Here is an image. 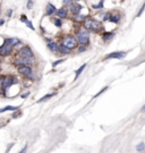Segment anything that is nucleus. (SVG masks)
I'll return each mask as SVG.
<instances>
[{"instance_id":"10","label":"nucleus","mask_w":145,"mask_h":153,"mask_svg":"<svg viewBox=\"0 0 145 153\" xmlns=\"http://www.w3.org/2000/svg\"><path fill=\"white\" fill-rule=\"evenodd\" d=\"M82 10V5L79 3H70V13L73 15H77Z\"/></svg>"},{"instance_id":"32","label":"nucleus","mask_w":145,"mask_h":153,"mask_svg":"<svg viewBox=\"0 0 145 153\" xmlns=\"http://www.w3.org/2000/svg\"><path fill=\"white\" fill-rule=\"evenodd\" d=\"M143 10H144V6L142 7V9L140 10V13H138V15H137V16H141V15H142V13H143Z\"/></svg>"},{"instance_id":"15","label":"nucleus","mask_w":145,"mask_h":153,"mask_svg":"<svg viewBox=\"0 0 145 153\" xmlns=\"http://www.w3.org/2000/svg\"><path fill=\"white\" fill-rule=\"evenodd\" d=\"M9 45H12V47H15L16 44H18L19 43V40L18 39H14V38H9V39H6L5 40Z\"/></svg>"},{"instance_id":"33","label":"nucleus","mask_w":145,"mask_h":153,"mask_svg":"<svg viewBox=\"0 0 145 153\" xmlns=\"http://www.w3.org/2000/svg\"><path fill=\"white\" fill-rule=\"evenodd\" d=\"M78 51H79V52H82V51H85V47H84V45H83V47H80V48L78 49Z\"/></svg>"},{"instance_id":"19","label":"nucleus","mask_w":145,"mask_h":153,"mask_svg":"<svg viewBox=\"0 0 145 153\" xmlns=\"http://www.w3.org/2000/svg\"><path fill=\"white\" fill-rule=\"evenodd\" d=\"M110 21L113 22V23H118L119 21H120V15H119V14H115L113 16L111 15V16H110Z\"/></svg>"},{"instance_id":"20","label":"nucleus","mask_w":145,"mask_h":153,"mask_svg":"<svg viewBox=\"0 0 145 153\" xmlns=\"http://www.w3.org/2000/svg\"><path fill=\"white\" fill-rule=\"evenodd\" d=\"M85 67H86V65H82L78 69L76 70V76H75V78H78V77L80 76V74L83 73V70L85 69Z\"/></svg>"},{"instance_id":"13","label":"nucleus","mask_w":145,"mask_h":153,"mask_svg":"<svg viewBox=\"0 0 145 153\" xmlns=\"http://www.w3.org/2000/svg\"><path fill=\"white\" fill-rule=\"evenodd\" d=\"M47 47H48L49 50L52 51V52H58V44L56 42H49Z\"/></svg>"},{"instance_id":"34","label":"nucleus","mask_w":145,"mask_h":153,"mask_svg":"<svg viewBox=\"0 0 145 153\" xmlns=\"http://www.w3.org/2000/svg\"><path fill=\"white\" fill-rule=\"evenodd\" d=\"M28 95H30V93L27 92V93H25V94H23V95H22V98H26V96H28Z\"/></svg>"},{"instance_id":"26","label":"nucleus","mask_w":145,"mask_h":153,"mask_svg":"<svg viewBox=\"0 0 145 153\" xmlns=\"http://www.w3.org/2000/svg\"><path fill=\"white\" fill-rule=\"evenodd\" d=\"M61 63H64V59H59V60H57V61H54L52 64L53 67H56L57 65H59V64H61Z\"/></svg>"},{"instance_id":"11","label":"nucleus","mask_w":145,"mask_h":153,"mask_svg":"<svg viewBox=\"0 0 145 153\" xmlns=\"http://www.w3.org/2000/svg\"><path fill=\"white\" fill-rule=\"evenodd\" d=\"M56 10H57V8L54 7V5H52V3H48V5H47V8H45V15H47V16H51L52 14L56 13Z\"/></svg>"},{"instance_id":"8","label":"nucleus","mask_w":145,"mask_h":153,"mask_svg":"<svg viewBox=\"0 0 145 153\" xmlns=\"http://www.w3.org/2000/svg\"><path fill=\"white\" fill-rule=\"evenodd\" d=\"M126 57V52L122 51H116V52H111L106 57V59H124Z\"/></svg>"},{"instance_id":"17","label":"nucleus","mask_w":145,"mask_h":153,"mask_svg":"<svg viewBox=\"0 0 145 153\" xmlns=\"http://www.w3.org/2000/svg\"><path fill=\"white\" fill-rule=\"evenodd\" d=\"M85 17H86V16H84V15H80V13L77 14V15H74V19H75L76 22H84Z\"/></svg>"},{"instance_id":"21","label":"nucleus","mask_w":145,"mask_h":153,"mask_svg":"<svg viewBox=\"0 0 145 153\" xmlns=\"http://www.w3.org/2000/svg\"><path fill=\"white\" fill-rule=\"evenodd\" d=\"M53 95H54V93H51V94H48V95H44L43 98H41L38 102H43V101H47V100H49L50 98H52Z\"/></svg>"},{"instance_id":"28","label":"nucleus","mask_w":145,"mask_h":153,"mask_svg":"<svg viewBox=\"0 0 145 153\" xmlns=\"http://www.w3.org/2000/svg\"><path fill=\"white\" fill-rule=\"evenodd\" d=\"M21 21L25 23V22H26V21H27V17H26V16H25V15H22V16H21Z\"/></svg>"},{"instance_id":"36","label":"nucleus","mask_w":145,"mask_h":153,"mask_svg":"<svg viewBox=\"0 0 145 153\" xmlns=\"http://www.w3.org/2000/svg\"><path fill=\"white\" fill-rule=\"evenodd\" d=\"M26 150H27V145H26V146H25V147H24V149H23V150H22V152H25Z\"/></svg>"},{"instance_id":"18","label":"nucleus","mask_w":145,"mask_h":153,"mask_svg":"<svg viewBox=\"0 0 145 153\" xmlns=\"http://www.w3.org/2000/svg\"><path fill=\"white\" fill-rule=\"evenodd\" d=\"M115 37V33H112V32H107V33H104L103 35H102V38H103V40H110V39H112Z\"/></svg>"},{"instance_id":"1","label":"nucleus","mask_w":145,"mask_h":153,"mask_svg":"<svg viewBox=\"0 0 145 153\" xmlns=\"http://www.w3.org/2000/svg\"><path fill=\"white\" fill-rule=\"evenodd\" d=\"M84 27L90 30V31H100L101 30V23L94 18H91V17H85L84 19Z\"/></svg>"},{"instance_id":"27","label":"nucleus","mask_w":145,"mask_h":153,"mask_svg":"<svg viewBox=\"0 0 145 153\" xmlns=\"http://www.w3.org/2000/svg\"><path fill=\"white\" fill-rule=\"evenodd\" d=\"M71 1H73V0H64V6H65V7H66V6H70Z\"/></svg>"},{"instance_id":"9","label":"nucleus","mask_w":145,"mask_h":153,"mask_svg":"<svg viewBox=\"0 0 145 153\" xmlns=\"http://www.w3.org/2000/svg\"><path fill=\"white\" fill-rule=\"evenodd\" d=\"M12 45H9L6 41H5V43L0 47V54L1 56H8L9 53H10V51H12Z\"/></svg>"},{"instance_id":"31","label":"nucleus","mask_w":145,"mask_h":153,"mask_svg":"<svg viewBox=\"0 0 145 153\" xmlns=\"http://www.w3.org/2000/svg\"><path fill=\"white\" fill-rule=\"evenodd\" d=\"M107 89H108V88H104V89H103V90H101V91H100V92H99L98 94H95V98H96V96H99V95H100L101 93H103V92H104V91H106Z\"/></svg>"},{"instance_id":"6","label":"nucleus","mask_w":145,"mask_h":153,"mask_svg":"<svg viewBox=\"0 0 145 153\" xmlns=\"http://www.w3.org/2000/svg\"><path fill=\"white\" fill-rule=\"evenodd\" d=\"M17 57H19V58H32V57H34V53H33V51L31 50V48L23 47L21 50L18 51Z\"/></svg>"},{"instance_id":"7","label":"nucleus","mask_w":145,"mask_h":153,"mask_svg":"<svg viewBox=\"0 0 145 153\" xmlns=\"http://www.w3.org/2000/svg\"><path fill=\"white\" fill-rule=\"evenodd\" d=\"M14 64L16 65V66H21V65L32 66V65L34 64V57H32V58H19L18 57V59H16Z\"/></svg>"},{"instance_id":"22","label":"nucleus","mask_w":145,"mask_h":153,"mask_svg":"<svg viewBox=\"0 0 145 153\" xmlns=\"http://www.w3.org/2000/svg\"><path fill=\"white\" fill-rule=\"evenodd\" d=\"M103 1H104V0H101V1L99 2V5H98V6H93V8H95V9H102V8H103Z\"/></svg>"},{"instance_id":"4","label":"nucleus","mask_w":145,"mask_h":153,"mask_svg":"<svg viewBox=\"0 0 145 153\" xmlns=\"http://www.w3.org/2000/svg\"><path fill=\"white\" fill-rule=\"evenodd\" d=\"M17 70H18L19 74H22V75H24V76L28 77V78H33V70H32L31 66L21 65V66H18Z\"/></svg>"},{"instance_id":"30","label":"nucleus","mask_w":145,"mask_h":153,"mask_svg":"<svg viewBox=\"0 0 145 153\" xmlns=\"http://www.w3.org/2000/svg\"><path fill=\"white\" fill-rule=\"evenodd\" d=\"M110 16H111V14H106V16H104V21H110Z\"/></svg>"},{"instance_id":"5","label":"nucleus","mask_w":145,"mask_h":153,"mask_svg":"<svg viewBox=\"0 0 145 153\" xmlns=\"http://www.w3.org/2000/svg\"><path fill=\"white\" fill-rule=\"evenodd\" d=\"M14 83H15V78L10 75H7V76H3L0 78V84H1L3 90H7L8 88H10Z\"/></svg>"},{"instance_id":"12","label":"nucleus","mask_w":145,"mask_h":153,"mask_svg":"<svg viewBox=\"0 0 145 153\" xmlns=\"http://www.w3.org/2000/svg\"><path fill=\"white\" fill-rule=\"evenodd\" d=\"M56 14H57V16L59 18H66L67 15H68V10H67L66 8H61V9L56 10Z\"/></svg>"},{"instance_id":"35","label":"nucleus","mask_w":145,"mask_h":153,"mask_svg":"<svg viewBox=\"0 0 145 153\" xmlns=\"http://www.w3.org/2000/svg\"><path fill=\"white\" fill-rule=\"evenodd\" d=\"M12 14H13V12H12V10H9V12H8V13H7V15H8V16H9V17H10V16H12Z\"/></svg>"},{"instance_id":"23","label":"nucleus","mask_w":145,"mask_h":153,"mask_svg":"<svg viewBox=\"0 0 145 153\" xmlns=\"http://www.w3.org/2000/svg\"><path fill=\"white\" fill-rule=\"evenodd\" d=\"M136 150H137V151H143V150H144V143H140L138 146L136 147Z\"/></svg>"},{"instance_id":"2","label":"nucleus","mask_w":145,"mask_h":153,"mask_svg":"<svg viewBox=\"0 0 145 153\" xmlns=\"http://www.w3.org/2000/svg\"><path fill=\"white\" fill-rule=\"evenodd\" d=\"M76 40L82 45H87L90 43V34L85 28H80L76 33Z\"/></svg>"},{"instance_id":"39","label":"nucleus","mask_w":145,"mask_h":153,"mask_svg":"<svg viewBox=\"0 0 145 153\" xmlns=\"http://www.w3.org/2000/svg\"><path fill=\"white\" fill-rule=\"evenodd\" d=\"M0 60H1V58H0Z\"/></svg>"},{"instance_id":"3","label":"nucleus","mask_w":145,"mask_h":153,"mask_svg":"<svg viewBox=\"0 0 145 153\" xmlns=\"http://www.w3.org/2000/svg\"><path fill=\"white\" fill-rule=\"evenodd\" d=\"M63 44L65 47H67V48H69L70 50H73V49H75L78 45V42H77L76 38H74L73 35H67L63 40Z\"/></svg>"},{"instance_id":"24","label":"nucleus","mask_w":145,"mask_h":153,"mask_svg":"<svg viewBox=\"0 0 145 153\" xmlns=\"http://www.w3.org/2000/svg\"><path fill=\"white\" fill-rule=\"evenodd\" d=\"M53 23H54V25L57 26V27H60L61 26V21L60 19H54Z\"/></svg>"},{"instance_id":"16","label":"nucleus","mask_w":145,"mask_h":153,"mask_svg":"<svg viewBox=\"0 0 145 153\" xmlns=\"http://www.w3.org/2000/svg\"><path fill=\"white\" fill-rule=\"evenodd\" d=\"M16 110H18V107L7 105V107H5L3 109H0V114H1V112H5V111H16Z\"/></svg>"},{"instance_id":"37","label":"nucleus","mask_w":145,"mask_h":153,"mask_svg":"<svg viewBox=\"0 0 145 153\" xmlns=\"http://www.w3.org/2000/svg\"><path fill=\"white\" fill-rule=\"evenodd\" d=\"M17 116H18V114H17V112H15V114H14V115H13V117H14V118H16Z\"/></svg>"},{"instance_id":"14","label":"nucleus","mask_w":145,"mask_h":153,"mask_svg":"<svg viewBox=\"0 0 145 153\" xmlns=\"http://www.w3.org/2000/svg\"><path fill=\"white\" fill-rule=\"evenodd\" d=\"M58 51H60L63 54H68V53H70V49L69 48H67L65 47L64 44H61V45H58Z\"/></svg>"},{"instance_id":"29","label":"nucleus","mask_w":145,"mask_h":153,"mask_svg":"<svg viewBox=\"0 0 145 153\" xmlns=\"http://www.w3.org/2000/svg\"><path fill=\"white\" fill-rule=\"evenodd\" d=\"M32 6H33V1H32V0H28V2H27V8H32Z\"/></svg>"},{"instance_id":"25","label":"nucleus","mask_w":145,"mask_h":153,"mask_svg":"<svg viewBox=\"0 0 145 153\" xmlns=\"http://www.w3.org/2000/svg\"><path fill=\"white\" fill-rule=\"evenodd\" d=\"M25 24H26V25L28 26V27H30L31 30H33V31L35 30V28H34V26H33V24H32V23H31L30 21H26V22H25Z\"/></svg>"},{"instance_id":"38","label":"nucleus","mask_w":145,"mask_h":153,"mask_svg":"<svg viewBox=\"0 0 145 153\" xmlns=\"http://www.w3.org/2000/svg\"><path fill=\"white\" fill-rule=\"evenodd\" d=\"M3 23H5V22H3V21H0V25H2V24H3Z\"/></svg>"}]
</instances>
